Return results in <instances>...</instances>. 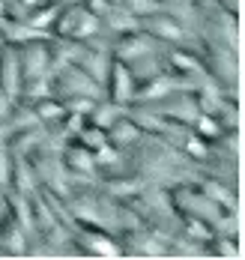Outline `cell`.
Here are the masks:
<instances>
[{"label": "cell", "mask_w": 245, "mask_h": 260, "mask_svg": "<svg viewBox=\"0 0 245 260\" xmlns=\"http://www.w3.org/2000/svg\"><path fill=\"white\" fill-rule=\"evenodd\" d=\"M102 90H105V99L117 105H132L135 99V90H137V81L132 75V69L123 63V60H111L108 66V75H105V84H102Z\"/></svg>", "instance_id": "obj_9"}, {"label": "cell", "mask_w": 245, "mask_h": 260, "mask_svg": "<svg viewBox=\"0 0 245 260\" xmlns=\"http://www.w3.org/2000/svg\"><path fill=\"white\" fill-rule=\"evenodd\" d=\"M114 6H123L126 12H132V15H147V12H156V9H162V3L159 0H111Z\"/></svg>", "instance_id": "obj_29"}, {"label": "cell", "mask_w": 245, "mask_h": 260, "mask_svg": "<svg viewBox=\"0 0 245 260\" xmlns=\"http://www.w3.org/2000/svg\"><path fill=\"white\" fill-rule=\"evenodd\" d=\"M105 135H108V144H114L117 150H126V153H129V150H135L137 144L144 141V132H141V126H137L129 114H123L117 123H111Z\"/></svg>", "instance_id": "obj_17"}, {"label": "cell", "mask_w": 245, "mask_h": 260, "mask_svg": "<svg viewBox=\"0 0 245 260\" xmlns=\"http://www.w3.org/2000/svg\"><path fill=\"white\" fill-rule=\"evenodd\" d=\"M191 6H194L197 12H216L218 0H191Z\"/></svg>", "instance_id": "obj_33"}, {"label": "cell", "mask_w": 245, "mask_h": 260, "mask_svg": "<svg viewBox=\"0 0 245 260\" xmlns=\"http://www.w3.org/2000/svg\"><path fill=\"white\" fill-rule=\"evenodd\" d=\"M137 21H141V30H144V33H150V36L159 39L162 45H183V48H194V51H200V39H197L189 27L167 9V6L156 9V12L141 15Z\"/></svg>", "instance_id": "obj_3"}, {"label": "cell", "mask_w": 245, "mask_h": 260, "mask_svg": "<svg viewBox=\"0 0 245 260\" xmlns=\"http://www.w3.org/2000/svg\"><path fill=\"white\" fill-rule=\"evenodd\" d=\"M150 182L144 180L137 171H129V174H120V177H111V180H99V188L114 198V201H132L135 194H141Z\"/></svg>", "instance_id": "obj_15"}, {"label": "cell", "mask_w": 245, "mask_h": 260, "mask_svg": "<svg viewBox=\"0 0 245 260\" xmlns=\"http://www.w3.org/2000/svg\"><path fill=\"white\" fill-rule=\"evenodd\" d=\"M180 234L194 239V242H209L213 234H216V228L206 221V218H197V215H189V212H180Z\"/></svg>", "instance_id": "obj_24"}, {"label": "cell", "mask_w": 245, "mask_h": 260, "mask_svg": "<svg viewBox=\"0 0 245 260\" xmlns=\"http://www.w3.org/2000/svg\"><path fill=\"white\" fill-rule=\"evenodd\" d=\"M57 9H60V3H39V6H33V9H27L24 12V24H30L33 30H42V33H48V27H51V21H54Z\"/></svg>", "instance_id": "obj_25"}, {"label": "cell", "mask_w": 245, "mask_h": 260, "mask_svg": "<svg viewBox=\"0 0 245 260\" xmlns=\"http://www.w3.org/2000/svg\"><path fill=\"white\" fill-rule=\"evenodd\" d=\"M0 33H3V39H6L9 45H24V42H33V39H45V36H51V33L33 30L30 24L18 21V18H9V15L0 18Z\"/></svg>", "instance_id": "obj_21"}, {"label": "cell", "mask_w": 245, "mask_h": 260, "mask_svg": "<svg viewBox=\"0 0 245 260\" xmlns=\"http://www.w3.org/2000/svg\"><path fill=\"white\" fill-rule=\"evenodd\" d=\"M3 138H6V147H9L12 156L30 158L39 147H45V141H48V129H45V126H30V129L12 132V135H3Z\"/></svg>", "instance_id": "obj_16"}, {"label": "cell", "mask_w": 245, "mask_h": 260, "mask_svg": "<svg viewBox=\"0 0 245 260\" xmlns=\"http://www.w3.org/2000/svg\"><path fill=\"white\" fill-rule=\"evenodd\" d=\"M191 182H194L213 204L227 207V209H239V185L221 180V177H213V174H197Z\"/></svg>", "instance_id": "obj_11"}, {"label": "cell", "mask_w": 245, "mask_h": 260, "mask_svg": "<svg viewBox=\"0 0 245 260\" xmlns=\"http://www.w3.org/2000/svg\"><path fill=\"white\" fill-rule=\"evenodd\" d=\"M117 239H120L126 257H167L170 236L159 234V231H153L147 224H137L132 231H123V234H117Z\"/></svg>", "instance_id": "obj_5"}, {"label": "cell", "mask_w": 245, "mask_h": 260, "mask_svg": "<svg viewBox=\"0 0 245 260\" xmlns=\"http://www.w3.org/2000/svg\"><path fill=\"white\" fill-rule=\"evenodd\" d=\"M6 188H3V185H0V218H3V212H6Z\"/></svg>", "instance_id": "obj_34"}, {"label": "cell", "mask_w": 245, "mask_h": 260, "mask_svg": "<svg viewBox=\"0 0 245 260\" xmlns=\"http://www.w3.org/2000/svg\"><path fill=\"white\" fill-rule=\"evenodd\" d=\"M216 120L221 123V129H239V126H242L239 99H230V96H224V102H221V108H218Z\"/></svg>", "instance_id": "obj_27"}, {"label": "cell", "mask_w": 245, "mask_h": 260, "mask_svg": "<svg viewBox=\"0 0 245 260\" xmlns=\"http://www.w3.org/2000/svg\"><path fill=\"white\" fill-rule=\"evenodd\" d=\"M3 12H6V0H0V18H3Z\"/></svg>", "instance_id": "obj_36"}, {"label": "cell", "mask_w": 245, "mask_h": 260, "mask_svg": "<svg viewBox=\"0 0 245 260\" xmlns=\"http://www.w3.org/2000/svg\"><path fill=\"white\" fill-rule=\"evenodd\" d=\"M206 75L224 90V96L239 99V48L230 45H200Z\"/></svg>", "instance_id": "obj_2"}, {"label": "cell", "mask_w": 245, "mask_h": 260, "mask_svg": "<svg viewBox=\"0 0 245 260\" xmlns=\"http://www.w3.org/2000/svg\"><path fill=\"white\" fill-rule=\"evenodd\" d=\"M18 51V66H21V81H48L51 69V36L33 39L24 45H15Z\"/></svg>", "instance_id": "obj_8"}, {"label": "cell", "mask_w": 245, "mask_h": 260, "mask_svg": "<svg viewBox=\"0 0 245 260\" xmlns=\"http://www.w3.org/2000/svg\"><path fill=\"white\" fill-rule=\"evenodd\" d=\"M0 93H6L9 99H18L21 93V66H18V51L15 45H3L0 51Z\"/></svg>", "instance_id": "obj_14"}, {"label": "cell", "mask_w": 245, "mask_h": 260, "mask_svg": "<svg viewBox=\"0 0 245 260\" xmlns=\"http://www.w3.org/2000/svg\"><path fill=\"white\" fill-rule=\"evenodd\" d=\"M242 254V242L236 234H213L206 242V257H221V260H236Z\"/></svg>", "instance_id": "obj_22"}, {"label": "cell", "mask_w": 245, "mask_h": 260, "mask_svg": "<svg viewBox=\"0 0 245 260\" xmlns=\"http://www.w3.org/2000/svg\"><path fill=\"white\" fill-rule=\"evenodd\" d=\"M27 242H30V236L15 221V215L6 209L3 218H0V251L6 257H27Z\"/></svg>", "instance_id": "obj_13"}, {"label": "cell", "mask_w": 245, "mask_h": 260, "mask_svg": "<svg viewBox=\"0 0 245 260\" xmlns=\"http://www.w3.org/2000/svg\"><path fill=\"white\" fill-rule=\"evenodd\" d=\"M81 3L87 6V9H90V12H93V15H96V18H102V15L108 12L111 6H114L111 0H81Z\"/></svg>", "instance_id": "obj_31"}, {"label": "cell", "mask_w": 245, "mask_h": 260, "mask_svg": "<svg viewBox=\"0 0 245 260\" xmlns=\"http://www.w3.org/2000/svg\"><path fill=\"white\" fill-rule=\"evenodd\" d=\"M191 132L200 135V138H206V141H218V135L224 129H221V123H218L213 114H197L194 123H191Z\"/></svg>", "instance_id": "obj_28"}, {"label": "cell", "mask_w": 245, "mask_h": 260, "mask_svg": "<svg viewBox=\"0 0 245 260\" xmlns=\"http://www.w3.org/2000/svg\"><path fill=\"white\" fill-rule=\"evenodd\" d=\"M99 27H102V36H105V39H117V36H123V33L137 30L141 21H137V15L126 12L123 6H111L108 12L99 18Z\"/></svg>", "instance_id": "obj_18"}, {"label": "cell", "mask_w": 245, "mask_h": 260, "mask_svg": "<svg viewBox=\"0 0 245 260\" xmlns=\"http://www.w3.org/2000/svg\"><path fill=\"white\" fill-rule=\"evenodd\" d=\"M72 242L78 248V257H126L117 234H111V231L75 224L72 228Z\"/></svg>", "instance_id": "obj_6"}, {"label": "cell", "mask_w": 245, "mask_h": 260, "mask_svg": "<svg viewBox=\"0 0 245 260\" xmlns=\"http://www.w3.org/2000/svg\"><path fill=\"white\" fill-rule=\"evenodd\" d=\"M75 141H78L81 147H87L90 153H96L99 147H105V144H108V135H105V129H99L96 123L84 120L81 126H78V132H75Z\"/></svg>", "instance_id": "obj_26"}, {"label": "cell", "mask_w": 245, "mask_h": 260, "mask_svg": "<svg viewBox=\"0 0 245 260\" xmlns=\"http://www.w3.org/2000/svg\"><path fill=\"white\" fill-rule=\"evenodd\" d=\"M126 108H129V105H117V102H111V99H99V102L93 105V111L87 114V120H90V123H96L99 129L108 132L111 123H117V120L126 114Z\"/></svg>", "instance_id": "obj_23"}, {"label": "cell", "mask_w": 245, "mask_h": 260, "mask_svg": "<svg viewBox=\"0 0 245 260\" xmlns=\"http://www.w3.org/2000/svg\"><path fill=\"white\" fill-rule=\"evenodd\" d=\"M3 45H6V39H3V33H0V51H3Z\"/></svg>", "instance_id": "obj_37"}, {"label": "cell", "mask_w": 245, "mask_h": 260, "mask_svg": "<svg viewBox=\"0 0 245 260\" xmlns=\"http://www.w3.org/2000/svg\"><path fill=\"white\" fill-rule=\"evenodd\" d=\"M60 161H63V168H66V174L72 180H99L96 177V158H93V153L87 147H81L75 138L60 147Z\"/></svg>", "instance_id": "obj_10"}, {"label": "cell", "mask_w": 245, "mask_h": 260, "mask_svg": "<svg viewBox=\"0 0 245 260\" xmlns=\"http://www.w3.org/2000/svg\"><path fill=\"white\" fill-rule=\"evenodd\" d=\"M96 177L99 180H111V177H120V174H129V171H135L132 168V156L126 153V150H117L114 144H105V147H99L96 153Z\"/></svg>", "instance_id": "obj_12"}, {"label": "cell", "mask_w": 245, "mask_h": 260, "mask_svg": "<svg viewBox=\"0 0 245 260\" xmlns=\"http://www.w3.org/2000/svg\"><path fill=\"white\" fill-rule=\"evenodd\" d=\"M9 168H12V153H9V147H6V138L0 135V185L6 188V182H9Z\"/></svg>", "instance_id": "obj_30"}, {"label": "cell", "mask_w": 245, "mask_h": 260, "mask_svg": "<svg viewBox=\"0 0 245 260\" xmlns=\"http://www.w3.org/2000/svg\"><path fill=\"white\" fill-rule=\"evenodd\" d=\"M30 165H33V171H36L39 188H48V191H54L60 198L69 194L72 177L66 174V168H63V161H60V150L48 147V141H45V147H39V150L30 156Z\"/></svg>", "instance_id": "obj_4"}, {"label": "cell", "mask_w": 245, "mask_h": 260, "mask_svg": "<svg viewBox=\"0 0 245 260\" xmlns=\"http://www.w3.org/2000/svg\"><path fill=\"white\" fill-rule=\"evenodd\" d=\"M6 188L18 191V194H30L39 188V180H36V171L30 165V158L24 156H12V168H9V182Z\"/></svg>", "instance_id": "obj_19"}, {"label": "cell", "mask_w": 245, "mask_h": 260, "mask_svg": "<svg viewBox=\"0 0 245 260\" xmlns=\"http://www.w3.org/2000/svg\"><path fill=\"white\" fill-rule=\"evenodd\" d=\"M0 257H6V254H3V251H0Z\"/></svg>", "instance_id": "obj_38"}, {"label": "cell", "mask_w": 245, "mask_h": 260, "mask_svg": "<svg viewBox=\"0 0 245 260\" xmlns=\"http://www.w3.org/2000/svg\"><path fill=\"white\" fill-rule=\"evenodd\" d=\"M167 194H170V204L177 212H189V215H197V218H206L209 224H216L218 212L221 207L213 204L194 182H177V185H170L167 188Z\"/></svg>", "instance_id": "obj_7"}, {"label": "cell", "mask_w": 245, "mask_h": 260, "mask_svg": "<svg viewBox=\"0 0 245 260\" xmlns=\"http://www.w3.org/2000/svg\"><path fill=\"white\" fill-rule=\"evenodd\" d=\"M218 9L233 15V18H239V0H218Z\"/></svg>", "instance_id": "obj_32"}, {"label": "cell", "mask_w": 245, "mask_h": 260, "mask_svg": "<svg viewBox=\"0 0 245 260\" xmlns=\"http://www.w3.org/2000/svg\"><path fill=\"white\" fill-rule=\"evenodd\" d=\"M30 111L36 114V120H39L45 129L60 126V123L66 120V114H69V111H66V105L60 102L57 96H51V93H48V96H39V99H33V102H30Z\"/></svg>", "instance_id": "obj_20"}, {"label": "cell", "mask_w": 245, "mask_h": 260, "mask_svg": "<svg viewBox=\"0 0 245 260\" xmlns=\"http://www.w3.org/2000/svg\"><path fill=\"white\" fill-rule=\"evenodd\" d=\"M48 33L54 39H72V42H84V39H93L102 33L99 18L84 6L81 0H72V3H60L54 21L48 27Z\"/></svg>", "instance_id": "obj_1"}, {"label": "cell", "mask_w": 245, "mask_h": 260, "mask_svg": "<svg viewBox=\"0 0 245 260\" xmlns=\"http://www.w3.org/2000/svg\"><path fill=\"white\" fill-rule=\"evenodd\" d=\"M159 3L170 9V6H186V3H191V0H159Z\"/></svg>", "instance_id": "obj_35"}]
</instances>
